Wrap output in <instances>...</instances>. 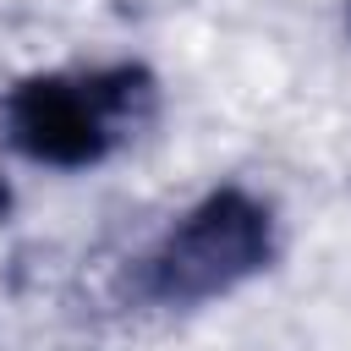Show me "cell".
<instances>
[{
	"label": "cell",
	"instance_id": "2",
	"mask_svg": "<svg viewBox=\"0 0 351 351\" xmlns=\"http://www.w3.org/2000/svg\"><path fill=\"white\" fill-rule=\"evenodd\" d=\"M280 258H285L280 203L247 181H214L121 263L115 291L132 313L192 318L274 274Z\"/></svg>",
	"mask_w": 351,
	"mask_h": 351
},
{
	"label": "cell",
	"instance_id": "1",
	"mask_svg": "<svg viewBox=\"0 0 351 351\" xmlns=\"http://www.w3.org/2000/svg\"><path fill=\"white\" fill-rule=\"evenodd\" d=\"M165 110L148 60H66L22 71L0 88V148L44 176H93L132 154Z\"/></svg>",
	"mask_w": 351,
	"mask_h": 351
},
{
	"label": "cell",
	"instance_id": "3",
	"mask_svg": "<svg viewBox=\"0 0 351 351\" xmlns=\"http://www.w3.org/2000/svg\"><path fill=\"white\" fill-rule=\"evenodd\" d=\"M346 27H351V5H346Z\"/></svg>",
	"mask_w": 351,
	"mask_h": 351
}]
</instances>
